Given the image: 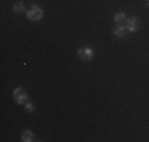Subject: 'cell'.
<instances>
[{
	"mask_svg": "<svg viewBox=\"0 0 149 142\" xmlns=\"http://www.w3.org/2000/svg\"><path fill=\"white\" fill-rule=\"evenodd\" d=\"M26 16L29 21H40L43 17V8L38 5H32L29 11H26Z\"/></svg>",
	"mask_w": 149,
	"mask_h": 142,
	"instance_id": "obj_1",
	"label": "cell"
},
{
	"mask_svg": "<svg viewBox=\"0 0 149 142\" xmlns=\"http://www.w3.org/2000/svg\"><path fill=\"white\" fill-rule=\"evenodd\" d=\"M13 98H15V101L17 103V104H26V103L29 101L27 92L24 90V88H21V87H16L15 90H13Z\"/></svg>",
	"mask_w": 149,
	"mask_h": 142,
	"instance_id": "obj_2",
	"label": "cell"
},
{
	"mask_svg": "<svg viewBox=\"0 0 149 142\" xmlns=\"http://www.w3.org/2000/svg\"><path fill=\"white\" fill-rule=\"evenodd\" d=\"M76 55L79 57L81 60H84V62H91V60L94 59V49L89 48V46H86V48H79L76 51Z\"/></svg>",
	"mask_w": 149,
	"mask_h": 142,
	"instance_id": "obj_3",
	"label": "cell"
},
{
	"mask_svg": "<svg viewBox=\"0 0 149 142\" xmlns=\"http://www.w3.org/2000/svg\"><path fill=\"white\" fill-rule=\"evenodd\" d=\"M125 28L129 32H132V33H135L136 30H140V19H138V17H129V19L125 21Z\"/></svg>",
	"mask_w": 149,
	"mask_h": 142,
	"instance_id": "obj_4",
	"label": "cell"
},
{
	"mask_svg": "<svg viewBox=\"0 0 149 142\" xmlns=\"http://www.w3.org/2000/svg\"><path fill=\"white\" fill-rule=\"evenodd\" d=\"M35 139V136H33V133L29 130H26V131H22L21 133V141L22 142H30V141H33Z\"/></svg>",
	"mask_w": 149,
	"mask_h": 142,
	"instance_id": "obj_5",
	"label": "cell"
},
{
	"mask_svg": "<svg viewBox=\"0 0 149 142\" xmlns=\"http://www.w3.org/2000/svg\"><path fill=\"white\" fill-rule=\"evenodd\" d=\"M125 21H127L125 13H116V14H114V24H118V26H122Z\"/></svg>",
	"mask_w": 149,
	"mask_h": 142,
	"instance_id": "obj_6",
	"label": "cell"
},
{
	"mask_svg": "<svg viewBox=\"0 0 149 142\" xmlns=\"http://www.w3.org/2000/svg\"><path fill=\"white\" fill-rule=\"evenodd\" d=\"M125 26H118L114 28V32H113V33H114V37H118V38H122L124 37V33H125Z\"/></svg>",
	"mask_w": 149,
	"mask_h": 142,
	"instance_id": "obj_7",
	"label": "cell"
},
{
	"mask_svg": "<svg viewBox=\"0 0 149 142\" xmlns=\"http://www.w3.org/2000/svg\"><path fill=\"white\" fill-rule=\"evenodd\" d=\"M13 11H15L16 14H21V13H24V11H26V6H24V3H22V2H19V3H15V6H13Z\"/></svg>",
	"mask_w": 149,
	"mask_h": 142,
	"instance_id": "obj_8",
	"label": "cell"
},
{
	"mask_svg": "<svg viewBox=\"0 0 149 142\" xmlns=\"http://www.w3.org/2000/svg\"><path fill=\"white\" fill-rule=\"evenodd\" d=\"M26 111L27 112H33L35 111V106L32 104V103H26Z\"/></svg>",
	"mask_w": 149,
	"mask_h": 142,
	"instance_id": "obj_9",
	"label": "cell"
},
{
	"mask_svg": "<svg viewBox=\"0 0 149 142\" xmlns=\"http://www.w3.org/2000/svg\"><path fill=\"white\" fill-rule=\"evenodd\" d=\"M148 5H149V0H148Z\"/></svg>",
	"mask_w": 149,
	"mask_h": 142,
	"instance_id": "obj_10",
	"label": "cell"
}]
</instances>
